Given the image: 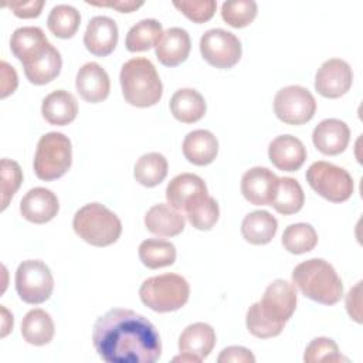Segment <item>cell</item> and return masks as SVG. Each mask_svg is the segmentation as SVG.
<instances>
[{
    "mask_svg": "<svg viewBox=\"0 0 363 363\" xmlns=\"http://www.w3.org/2000/svg\"><path fill=\"white\" fill-rule=\"evenodd\" d=\"M191 48L190 35L184 28L172 27L163 31L155 45L156 57L166 67H176L186 61Z\"/></svg>",
    "mask_w": 363,
    "mask_h": 363,
    "instance_id": "cell-21",
    "label": "cell"
},
{
    "mask_svg": "<svg viewBox=\"0 0 363 363\" xmlns=\"http://www.w3.org/2000/svg\"><path fill=\"white\" fill-rule=\"evenodd\" d=\"M41 113L48 123L64 126L77 118L78 104L71 92L57 89L43 99Z\"/></svg>",
    "mask_w": 363,
    "mask_h": 363,
    "instance_id": "cell-23",
    "label": "cell"
},
{
    "mask_svg": "<svg viewBox=\"0 0 363 363\" xmlns=\"http://www.w3.org/2000/svg\"><path fill=\"white\" fill-rule=\"evenodd\" d=\"M206 109L207 106L203 95L191 88H182L170 98L172 115L183 123L200 121L204 116Z\"/></svg>",
    "mask_w": 363,
    "mask_h": 363,
    "instance_id": "cell-27",
    "label": "cell"
},
{
    "mask_svg": "<svg viewBox=\"0 0 363 363\" xmlns=\"http://www.w3.org/2000/svg\"><path fill=\"white\" fill-rule=\"evenodd\" d=\"M216 345L214 329L204 322H196L189 325L179 336L180 353H190L200 360L206 359Z\"/></svg>",
    "mask_w": 363,
    "mask_h": 363,
    "instance_id": "cell-25",
    "label": "cell"
},
{
    "mask_svg": "<svg viewBox=\"0 0 363 363\" xmlns=\"http://www.w3.org/2000/svg\"><path fill=\"white\" fill-rule=\"evenodd\" d=\"M77 235L95 247H106L118 241L122 233L119 217L101 203H89L81 207L72 220Z\"/></svg>",
    "mask_w": 363,
    "mask_h": 363,
    "instance_id": "cell-4",
    "label": "cell"
},
{
    "mask_svg": "<svg viewBox=\"0 0 363 363\" xmlns=\"http://www.w3.org/2000/svg\"><path fill=\"white\" fill-rule=\"evenodd\" d=\"M305 203V194L298 183L292 177H279L278 190L271 206L281 214H295L298 213Z\"/></svg>",
    "mask_w": 363,
    "mask_h": 363,
    "instance_id": "cell-33",
    "label": "cell"
},
{
    "mask_svg": "<svg viewBox=\"0 0 363 363\" xmlns=\"http://www.w3.org/2000/svg\"><path fill=\"white\" fill-rule=\"evenodd\" d=\"M220 216V208L214 197L207 196L199 206L186 213L190 224L197 230H210L214 227Z\"/></svg>",
    "mask_w": 363,
    "mask_h": 363,
    "instance_id": "cell-38",
    "label": "cell"
},
{
    "mask_svg": "<svg viewBox=\"0 0 363 363\" xmlns=\"http://www.w3.org/2000/svg\"><path fill=\"white\" fill-rule=\"evenodd\" d=\"M271 163L284 172L298 170L306 160V147L292 135L277 136L268 146Z\"/></svg>",
    "mask_w": 363,
    "mask_h": 363,
    "instance_id": "cell-20",
    "label": "cell"
},
{
    "mask_svg": "<svg viewBox=\"0 0 363 363\" xmlns=\"http://www.w3.org/2000/svg\"><path fill=\"white\" fill-rule=\"evenodd\" d=\"M54 322L44 309H31L26 313L21 322L23 339L34 346H43L54 337Z\"/></svg>",
    "mask_w": 363,
    "mask_h": 363,
    "instance_id": "cell-28",
    "label": "cell"
},
{
    "mask_svg": "<svg viewBox=\"0 0 363 363\" xmlns=\"http://www.w3.org/2000/svg\"><path fill=\"white\" fill-rule=\"evenodd\" d=\"M71 163L72 146L68 136L60 132H48L40 138L33 163L38 179L55 180L68 172Z\"/></svg>",
    "mask_w": 363,
    "mask_h": 363,
    "instance_id": "cell-6",
    "label": "cell"
},
{
    "mask_svg": "<svg viewBox=\"0 0 363 363\" xmlns=\"http://www.w3.org/2000/svg\"><path fill=\"white\" fill-rule=\"evenodd\" d=\"M277 228V218L265 210H255L248 213L241 223L242 237L245 241L254 245L268 244L274 238Z\"/></svg>",
    "mask_w": 363,
    "mask_h": 363,
    "instance_id": "cell-26",
    "label": "cell"
},
{
    "mask_svg": "<svg viewBox=\"0 0 363 363\" xmlns=\"http://www.w3.org/2000/svg\"><path fill=\"white\" fill-rule=\"evenodd\" d=\"M306 180L319 196L332 203H342L350 199L354 187L347 170L323 160H318L309 166Z\"/></svg>",
    "mask_w": 363,
    "mask_h": 363,
    "instance_id": "cell-7",
    "label": "cell"
},
{
    "mask_svg": "<svg viewBox=\"0 0 363 363\" xmlns=\"http://www.w3.org/2000/svg\"><path fill=\"white\" fill-rule=\"evenodd\" d=\"M60 208L57 196L45 187L28 190L20 201L21 216L34 224H44L52 220Z\"/></svg>",
    "mask_w": 363,
    "mask_h": 363,
    "instance_id": "cell-16",
    "label": "cell"
},
{
    "mask_svg": "<svg viewBox=\"0 0 363 363\" xmlns=\"http://www.w3.org/2000/svg\"><path fill=\"white\" fill-rule=\"evenodd\" d=\"M136 182L146 187H155L160 184L167 176V160L162 153L150 152L142 155L133 170Z\"/></svg>",
    "mask_w": 363,
    "mask_h": 363,
    "instance_id": "cell-32",
    "label": "cell"
},
{
    "mask_svg": "<svg viewBox=\"0 0 363 363\" xmlns=\"http://www.w3.org/2000/svg\"><path fill=\"white\" fill-rule=\"evenodd\" d=\"M84 44L96 57L109 55L118 44V26L115 20L106 16L92 17L84 34Z\"/></svg>",
    "mask_w": 363,
    "mask_h": 363,
    "instance_id": "cell-15",
    "label": "cell"
},
{
    "mask_svg": "<svg viewBox=\"0 0 363 363\" xmlns=\"http://www.w3.org/2000/svg\"><path fill=\"white\" fill-rule=\"evenodd\" d=\"M123 98L138 108L156 105L163 94V85L156 67L147 58L138 57L126 61L119 74Z\"/></svg>",
    "mask_w": 363,
    "mask_h": 363,
    "instance_id": "cell-3",
    "label": "cell"
},
{
    "mask_svg": "<svg viewBox=\"0 0 363 363\" xmlns=\"http://www.w3.org/2000/svg\"><path fill=\"white\" fill-rule=\"evenodd\" d=\"M52 44L47 40L44 31L40 27H20L14 30L10 38L11 52L23 65L41 57Z\"/></svg>",
    "mask_w": 363,
    "mask_h": 363,
    "instance_id": "cell-19",
    "label": "cell"
},
{
    "mask_svg": "<svg viewBox=\"0 0 363 363\" xmlns=\"http://www.w3.org/2000/svg\"><path fill=\"white\" fill-rule=\"evenodd\" d=\"M91 6L98 7H112L121 13H130L143 6V1H132V0H118V1H86Z\"/></svg>",
    "mask_w": 363,
    "mask_h": 363,
    "instance_id": "cell-46",
    "label": "cell"
},
{
    "mask_svg": "<svg viewBox=\"0 0 363 363\" xmlns=\"http://www.w3.org/2000/svg\"><path fill=\"white\" fill-rule=\"evenodd\" d=\"M292 282L309 299L335 305L343 296V284L335 268L322 258H311L292 271Z\"/></svg>",
    "mask_w": 363,
    "mask_h": 363,
    "instance_id": "cell-2",
    "label": "cell"
},
{
    "mask_svg": "<svg viewBox=\"0 0 363 363\" xmlns=\"http://www.w3.org/2000/svg\"><path fill=\"white\" fill-rule=\"evenodd\" d=\"M255 16H257V3L252 0L224 1L221 6L223 20L234 28H241L251 24Z\"/></svg>",
    "mask_w": 363,
    "mask_h": 363,
    "instance_id": "cell-36",
    "label": "cell"
},
{
    "mask_svg": "<svg viewBox=\"0 0 363 363\" xmlns=\"http://www.w3.org/2000/svg\"><path fill=\"white\" fill-rule=\"evenodd\" d=\"M245 323H247V329L251 335H254L255 337L259 339H268V337H274L278 336L284 328L272 323L271 320H268L258 309L257 302L252 303L248 311H247V318H245Z\"/></svg>",
    "mask_w": 363,
    "mask_h": 363,
    "instance_id": "cell-40",
    "label": "cell"
},
{
    "mask_svg": "<svg viewBox=\"0 0 363 363\" xmlns=\"http://www.w3.org/2000/svg\"><path fill=\"white\" fill-rule=\"evenodd\" d=\"M350 140L349 126L335 118L323 119L319 122L312 133V142L315 147L323 155L335 156L342 153Z\"/></svg>",
    "mask_w": 363,
    "mask_h": 363,
    "instance_id": "cell-18",
    "label": "cell"
},
{
    "mask_svg": "<svg viewBox=\"0 0 363 363\" xmlns=\"http://www.w3.org/2000/svg\"><path fill=\"white\" fill-rule=\"evenodd\" d=\"M347 362L339 352L335 340L329 337H315L305 349L303 362L305 363H319V362Z\"/></svg>",
    "mask_w": 363,
    "mask_h": 363,
    "instance_id": "cell-37",
    "label": "cell"
},
{
    "mask_svg": "<svg viewBox=\"0 0 363 363\" xmlns=\"http://www.w3.org/2000/svg\"><path fill=\"white\" fill-rule=\"evenodd\" d=\"M23 182V173L17 162L10 159L1 160V210L9 206Z\"/></svg>",
    "mask_w": 363,
    "mask_h": 363,
    "instance_id": "cell-39",
    "label": "cell"
},
{
    "mask_svg": "<svg viewBox=\"0 0 363 363\" xmlns=\"http://www.w3.org/2000/svg\"><path fill=\"white\" fill-rule=\"evenodd\" d=\"M218 363H254L255 357L247 347L242 346H230L221 350L218 359Z\"/></svg>",
    "mask_w": 363,
    "mask_h": 363,
    "instance_id": "cell-43",
    "label": "cell"
},
{
    "mask_svg": "<svg viewBox=\"0 0 363 363\" xmlns=\"http://www.w3.org/2000/svg\"><path fill=\"white\" fill-rule=\"evenodd\" d=\"M274 112L284 123L302 125L313 118L316 101L309 89L301 85H288L277 92L274 98Z\"/></svg>",
    "mask_w": 363,
    "mask_h": 363,
    "instance_id": "cell-9",
    "label": "cell"
},
{
    "mask_svg": "<svg viewBox=\"0 0 363 363\" xmlns=\"http://www.w3.org/2000/svg\"><path fill=\"white\" fill-rule=\"evenodd\" d=\"M353 82L350 65L340 58L325 61L316 72L315 89L325 98H339L345 95Z\"/></svg>",
    "mask_w": 363,
    "mask_h": 363,
    "instance_id": "cell-13",
    "label": "cell"
},
{
    "mask_svg": "<svg viewBox=\"0 0 363 363\" xmlns=\"http://www.w3.org/2000/svg\"><path fill=\"white\" fill-rule=\"evenodd\" d=\"M163 34L162 24L155 18H145L130 27L126 34L125 45L130 52L147 51L157 44Z\"/></svg>",
    "mask_w": 363,
    "mask_h": 363,
    "instance_id": "cell-31",
    "label": "cell"
},
{
    "mask_svg": "<svg viewBox=\"0 0 363 363\" xmlns=\"http://www.w3.org/2000/svg\"><path fill=\"white\" fill-rule=\"evenodd\" d=\"M17 88V74L13 67L6 61H1V98H6L9 94H13Z\"/></svg>",
    "mask_w": 363,
    "mask_h": 363,
    "instance_id": "cell-45",
    "label": "cell"
},
{
    "mask_svg": "<svg viewBox=\"0 0 363 363\" xmlns=\"http://www.w3.org/2000/svg\"><path fill=\"white\" fill-rule=\"evenodd\" d=\"M81 24L79 11L69 4H57L51 9L47 26L58 38H71Z\"/></svg>",
    "mask_w": 363,
    "mask_h": 363,
    "instance_id": "cell-34",
    "label": "cell"
},
{
    "mask_svg": "<svg viewBox=\"0 0 363 363\" xmlns=\"http://www.w3.org/2000/svg\"><path fill=\"white\" fill-rule=\"evenodd\" d=\"M61 67H62L61 54L54 45H51L37 60L23 65L27 79L34 85H44L55 79L60 75Z\"/></svg>",
    "mask_w": 363,
    "mask_h": 363,
    "instance_id": "cell-29",
    "label": "cell"
},
{
    "mask_svg": "<svg viewBox=\"0 0 363 363\" xmlns=\"http://www.w3.org/2000/svg\"><path fill=\"white\" fill-rule=\"evenodd\" d=\"M200 52L210 65L227 69L240 61L242 50L235 34L223 28H211L200 38Z\"/></svg>",
    "mask_w": 363,
    "mask_h": 363,
    "instance_id": "cell-10",
    "label": "cell"
},
{
    "mask_svg": "<svg viewBox=\"0 0 363 363\" xmlns=\"http://www.w3.org/2000/svg\"><path fill=\"white\" fill-rule=\"evenodd\" d=\"M139 258L150 269L169 267L176 261V247L166 240L147 238L139 245Z\"/></svg>",
    "mask_w": 363,
    "mask_h": 363,
    "instance_id": "cell-30",
    "label": "cell"
},
{
    "mask_svg": "<svg viewBox=\"0 0 363 363\" xmlns=\"http://www.w3.org/2000/svg\"><path fill=\"white\" fill-rule=\"evenodd\" d=\"M92 342L106 363H155L162 354V342L155 325L130 309L115 308L94 325Z\"/></svg>",
    "mask_w": 363,
    "mask_h": 363,
    "instance_id": "cell-1",
    "label": "cell"
},
{
    "mask_svg": "<svg viewBox=\"0 0 363 363\" xmlns=\"http://www.w3.org/2000/svg\"><path fill=\"white\" fill-rule=\"evenodd\" d=\"M207 186L201 177L193 173H180L174 176L166 187V199L172 207L179 211H190L206 197Z\"/></svg>",
    "mask_w": 363,
    "mask_h": 363,
    "instance_id": "cell-12",
    "label": "cell"
},
{
    "mask_svg": "<svg viewBox=\"0 0 363 363\" xmlns=\"http://www.w3.org/2000/svg\"><path fill=\"white\" fill-rule=\"evenodd\" d=\"M279 177L267 167H251L241 177V193L254 206H271Z\"/></svg>",
    "mask_w": 363,
    "mask_h": 363,
    "instance_id": "cell-14",
    "label": "cell"
},
{
    "mask_svg": "<svg viewBox=\"0 0 363 363\" xmlns=\"http://www.w3.org/2000/svg\"><path fill=\"white\" fill-rule=\"evenodd\" d=\"M54 289V278L50 268L40 259L23 261L16 271V291L18 296L31 305L45 302Z\"/></svg>",
    "mask_w": 363,
    "mask_h": 363,
    "instance_id": "cell-8",
    "label": "cell"
},
{
    "mask_svg": "<svg viewBox=\"0 0 363 363\" xmlns=\"http://www.w3.org/2000/svg\"><path fill=\"white\" fill-rule=\"evenodd\" d=\"M6 7H9L17 17L20 18H33L40 16L44 0H30V1H6Z\"/></svg>",
    "mask_w": 363,
    "mask_h": 363,
    "instance_id": "cell-42",
    "label": "cell"
},
{
    "mask_svg": "<svg viewBox=\"0 0 363 363\" xmlns=\"http://www.w3.org/2000/svg\"><path fill=\"white\" fill-rule=\"evenodd\" d=\"M173 362H190V363H200L201 360L197 357V356H194V354H190V353H182L180 356H176V357H173Z\"/></svg>",
    "mask_w": 363,
    "mask_h": 363,
    "instance_id": "cell-47",
    "label": "cell"
},
{
    "mask_svg": "<svg viewBox=\"0 0 363 363\" xmlns=\"http://www.w3.org/2000/svg\"><path fill=\"white\" fill-rule=\"evenodd\" d=\"M259 312L272 323L284 328L296 308L295 286L285 279H275L267 288L259 302Z\"/></svg>",
    "mask_w": 363,
    "mask_h": 363,
    "instance_id": "cell-11",
    "label": "cell"
},
{
    "mask_svg": "<svg viewBox=\"0 0 363 363\" xmlns=\"http://www.w3.org/2000/svg\"><path fill=\"white\" fill-rule=\"evenodd\" d=\"M318 244V234L311 224L296 223L284 230L282 245L291 254H305Z\"/></svg>",
    "mask_w": 363,
    "mask_h": 363,
    "instance_id": "cell-35",
    "label": "cell"
},
{
    "mask_svg": "<svg viewBox=\"0 0 363 363\" xmlns=\"http://www.w3.org/2000/svg\"><path fill=\"white\" fill-rule=\"evenodd\" d=\"M75 86L84 101L98 104L108 98L111 81L108 72L99 64L86 62L77 72Z\"/></svg>",
    "mask_w": 363,
    "mask_h": 363,
    "instance_id": "cell-17",
    "label": "cell"
},
{
    "mask_svg": "<svg viewBox=\"0 0 363 363\" xmlns=\"http://www.w3.org/2000/svg\"><path fill=\"white\" fill-rule=\"evenodd\" d=\"M217 153L218 140L210 130L197 129L189 132L183 140V155L196 166L210 164L216 159Z\"/></svg>",
    "mask_w": 363,
    "mask_h": 363,
    "instance_id": "cell-24",
    "label": "cell"
},
{
    "mask_svg": "<svg viewBox=\"0 0 363 363\" xmlns=\"http://www.w3.org/2000/svg\"><path fill=\"white\" fill-rule=\"evenodd\" d=\"M360 288L362 282L359 281L346 295V309L349 316L356 320L357 323H362V299H360Z\"/></svg>",
    "mask_w": 363,
    "mask_h": 363,
    "instance_id": "cell-44",
    "label": "cell"
},
{
    "mask_svg": "<svg viewBox=\"0 0 363 363\" xmlns=\"http://www.w3.org/2000/svg\"><path fill=\"white\" fill-rule=\"evenodd\" d=\"M146 228L160 237H174L184 230V216L170 204L159 203L145 214Z\"/></svg>",
    "mask_w": 363,
    "mask_h": 363,
    "instance_id": "cell-22",
    "label": "cell"
},
{
    "mask_svg": "<svg viewBox=\"0 0 363 363\" xmlns=\"http://www.w3.org/2000/svg\"><path fill=\"white\" fill-rule=\"evenodd\" d=\"M173 6L194 23L208 21L217 9L214 0H176L173 1Z\"/></svg>",
    "mask_w": 363,
    "mask_h": 363,
    "instance_id": "cell-41",
    "label": "cell"
},
{
    "mask_svg": "<svg viewBox=\"0 0 363 363\" xmlns=\"http://www.w3.org/2000/svg\"><path fill=\"white\" fill-rule=\"evenodd\" d=\"M139 296L155 312H173L187 303L190 285L182 275L162 274L143 281L139 288Z\"/></svg>",
    "mask_w": 363,
    "mask_h": 363,
    "instance_id": "cell-5",
    "label": "cell"
}]
</instances>
